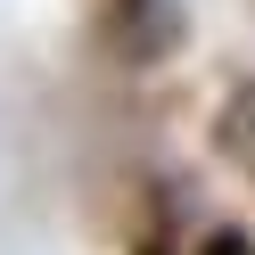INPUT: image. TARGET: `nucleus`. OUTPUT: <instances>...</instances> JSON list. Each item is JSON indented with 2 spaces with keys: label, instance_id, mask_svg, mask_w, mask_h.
I'll return each instance as SVG.
<instances>
[{
  "label": "nucleus",
  "instance_id": "f257e3e1",
  "mask_svg": "<svg viewBox=\"0 0 255 255\" xmlns=\"http://www.w3.org/2000/svg\"><path fill=\"white\" fill-rule=\"evenodd\" d=\"M214 156H222L231 173H247V181H255V74L222 99V116H214Z\"/></svg>",
  "mask_w": 255,
  "mask_h": 255
}]
</instances>
